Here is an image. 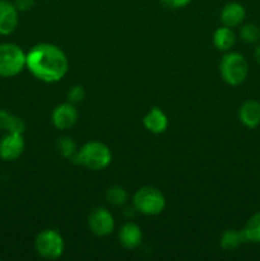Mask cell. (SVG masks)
I'll use <instances>...</instances> for the list:
<instances>
[{
    "mask_svg": "<svg viewBox=\"0 0 260 261\" xmlns=\"http://www.w3.org/2000/svg\"><path fill=\"white\" fill-rule=\"evenodd\" d=\"M19 23L18 9L13 3L0 0V35L8 36L14 32Z\"/></svg>",
    "mask_w": 260,
    "mask_h": 261,
    "instance_id": "obj_10",
    "label": "cell"
},
{
    "mask_svg": "<svg viewBox=\"0 0 260 261\" xmlns=\"http://www.w3.org/2000/svg\"><path fill=\"white\" fill-rule=\"evenodd\" d=\"M245 17H246V10L240 3H228L224 5L221 12V22L227 27H239L242 24Z\"/></svg>",
    "mask_w": 260,
    "mask_h": 261,
    "instance_id": "obj_13",
    "label": "cell"
},
{
    "mask_svg": "<svg viewBox=\"0 0 260 261\" xmlns=\"http://www.w3.org/2000/svg\"><path fill=\"white\" fill-rule=\"evenodd\" d=\"M254 55H255V60H256L257 64H259V65H260V45L257 46L256 48H255V54H254Z\"/></svg>",
    "mask_w": 260,
    "mask_h": 261,
    "instance_id": "obj_25",
    "label": "cell"
},
{
    "mask_svg": "<svg viewBox=\"0 0 260 261\" xmlns=\"http://www.w3.org/2000/svg\"><path fill=\"white\" fill-rule=\"evenodd\" d=\"M241 231L244 233L245 241L252 242V244H260V212L255 213L246 222V224H245Z\"/></svg>",
    "mask_w": 260,
    "mask_h": 261,
    "instance_id": "obj_17",
    "label": "cell"
},
{
    "mask_svg": "<svg viewBox=\"0 0 260 261\" xmlns=\"http://www.w3.org/2000/svg\"><path fill=\"white\" fill-rule=\"evenodd\" d=\"M84 97H86V91L82 86H73L68 92V99L70 103L75 105V103H81L83 102Z\"/></svg>",
    "mask_w": 260,
    "mask_h": 261,
    "instance_id": "obj_22",
    "label": "cell"
},
{
    "mask_svg": "<svg viewBox=\"0 0 260 261\" xmlns=\"http://www.w3.org/2000/svg\"><path fill=\"white\" fill-rule=\"evenodd\" d=\"M106 200L114 206H122L127 201V193L121 186H111L106 191Z\"/></svg>",
    "mask_w": 260,
    "mask_h": 261,
    "instance_id": "obj_19",
    "label": "cell"
},
{
    "mask_svg": "<svg viewBox=\"0 0 260 261\" xmlns=\"http://www.w3.org/2000/svg\"><path fill=\"white\" fill-rule=\"evenodd\" d=\"M35 247L41 257L47 260H55L63 255L64 240L55 229H45L40 232L35 240Z\"/></svg>",
    "mask_w": 260,
    "mask_h": 261,
    "instance_id": "obj_6",
    "label": "cell"
},
{
    "mask_svg": "<svg viewBox=\"0 0 260 261\" xmlns=\"http://www.w3.org/2000/svg\"><path fill=\"white\" fill-rule=\"evenodd\" d=\"M58 150L65 158H73L76 153V144L71 138L64 137L58 140Z\"/></svg>",
    "mask_w": 260,
    "mask_h": 261,
    "instance_id": "obj_21",
    "label": "cell"
},
{
    "mask_svg": "<svg viewBox=\"0 0 260 261\" xmlns=\"http://www.w3.org/2000/svg\"><path fill=\"white\" fill-rule=\"evenodd\" d=\"M13 4L18 9V12H27L35 5V0H14Z\"/></svg>",
    "mask_w": 260,
    "mask_h": 261,
    "instance_id": "obj_24",
    "label": "cell"
},
{
    "mask_svg": "<svg viewBox=\"0 0 260 261\" xmlns=\"http://www.w3.org/2000/svg\"><path fill=\"white\" fill-rule=\"evenodd\" d=\"M0 130H4L5 133H19L23 134L25 130V124L20 117L0 110Z\"/></svg>",
    "mask_w": 260,
    "mask_h": 261,
    "instance_id": "obj_16",
    "label": "cell"
},
{
    "mask_svg": "<svg viewBox=\"0 0 260 261\" xmlns=\"http://www.w3.org/2000/svg\"><path fill=\"white\" fill-rule=\"evenodd\" d=\"M240 37L246 43H255L260 40V28L254 23H246L240 30Z\"/></svg>",
    "mask_w": 260,
    "mask_h": 261,
    "instance_id": "obj_20",
    "label": "cell"
},
{
    "mask_svg": "<svg viewBox=\"0 0 260 261\" xmlns=\"http://www.w3.org/2000/svg\"><path fill=\"white\" fill-rule=\"evenodd\" d=\"M25 142L23 134L19 133H7L0 139V158L7 162L18 160L23 154Z\"/></svg>",
    "mask_w": 260,
    "mask_h": 261,
    "instance_id": "obj_8",
    "label": "cell"
},
{
    "mask_svg": "<svg viewBox=\"0 0 260 261\" xmlns=\"http://www.w3.org/2000/svg\"><path fill=\"white\" fill-rule=\"evenodd\" d=\"M25 58L27 54L15 43H0V76L12 78L22 73L25 68Z\"/></svg>",
    "mask_w": 260,
    "mask_h": 261,
    "instance_id": "obj_3",
    "label": "cell"
},
{
    "mask_svg": "<svg viewBox=\"0 0 260 261\" xmlns=\"http://www.w3.org/2000/svg\"><path fill=\"white\" fill-rule=\"evenodd\" d=\"M191 0H161L163 5L168 9H181V8L186 7Z\"/></svg>",
    "mask_w": 260,
    "mask_h": 261,
    "instance_id": "obj_23",
    "label": "cell"
},
{
    "mask_svg": "<svg viewBox=\"0 0 260 261\" xmlns=\"http://www.w3.org/2000/svg\"><path fill=\"white\" fill-rule=\"evenodd\" d=\"M88 226L93 234L98 237H106L115 229L114 217L106 208H96L89 214Z\"/></svg>",
    "mask_w": 260,
    "mask_h": 261,
    "instance_id": "obj_7",
    "label": "cell"
},
{
    "mask_svg": "<svg viewBox=\"0 0 260 261\" xmlns=\"http://www.w3.org/2000/svg\"><path fill=\"white\" fill-rule=\"evenodd\" d=\"M135 211L145 216H157L163 212L166 206L165 195L153 186H144L137 190L133 196Z\"/></svg>",
    "mask_w": 260,
    "mask_h": 261,
    "instance_id": "obj_5",
    "label": "cell"
},
{
    "mask_svg": "<svg viewBox=\"0 0 260 261\" xmlns=\"http://www.w3.org/2000/svg\"><path fill=\"white\" fill-rule=\"evenodd\" d=\"M142 229L135 223L124 224L119 232V241L125 249H137L142 244Z\"/></svg>",
    "mask_w": 260,
    "mask_h": 261,
    "instance_id": "obj_14",
    "label": "cell"
},
{
    "mask_svg": "<svg viewBox=\"0 0 260 261\" xmlns=\"http://www.w3.org/2000/svg\"><path fill=\"white\" fill-rule=\"evenodd\" d=\"M239 119L244 126L255 129L260 125V102L249 99L244 102L239 109Z\"/></svg>",
    "mask_w": 260,
    "mask_h": 261,
    "instance_id": "obj_11",
    "label": "cell"
},
{
    "mask_svg": "<svg viewBox=\"0 0 260 261\" xmlns=\"http://www.w3.org/2000/svg\"><path fill=\"white\" fill-rule=\"evenodd\" d=\"M76 120H78V111L70 102L59 105L53 112V124L59 130L70 129L75 125Z\"/></svg>",
    "mask_w": 260,
    "mask_h": 261,
    "instance_id": "obj_9",
    "label": "cell"
},
{
    "mask_svg": "<svg viewBox=\"0 0 260 261\" xmlns=\"http://www.w3.org/2000/svg\"><path fill=\"white\" fill-rule=\"evenodd\" d=\"M219 71L229 86H240L245 82L249 74V64L244 55L240 53H228L222 58L219 64Z\"/></svg>",
    "mask_w": 260,
    "mask_h": 261,
    "instance_id": "obj_4",
    "label": "cell"
},
{
    "mask_svg": "<svg viewBox=\"0 0 260 261\" xmlns=\"http://www.w3.org/2000/svg\"><path fill=\"white\" fill-rule=\"evenodd\" d=\"M71 160L91 171H101L109 167L112 161V153L106 144L101 142H89L75 153Z\"/></svg>",
    "mask_w": 260,
    "mask_h": 261,
    "instance_id": "obj_2",
    "label": "cell"
},
{
    "mask_svg": "<svg viewBox=\"0 0 260 261\" xmlns=\"http://www.w3.org/2000/svg\"><path fill=\"white\" fill-rule=\"evenodd\" d=\"M25 68L38 81L55 83L68 73L69 60L59 46L43 42L35 45L28 51Z\"/></svg>",
    "mask_w": 260,
    "mask_h": 261,
    "instance_id": "obj_1",
    "label": "cell"
},
{
    "mask_svg": "<svg viewBox=\"0 0 260 261\" xmlns=\"http://www.w3.org/2000/svg\"><path fill=\"white\" fill-rule=\"evenodd\" d=\"M143 124L148 132L153 133V134H162L168 126V119L162 110L158 107H153L145 114Z\"/></svg>",
    "mask_w": 260,
    "mask_h": 261,
    "instance_id": "obj_12",
    "label": "cell"
},
{
    "mask_svg": "<svg viewBox=\"0 0 260 261\" xmlns=\"http://www.w3.org/2000/svg\"><path fill=\"white\" fill-rule=\"evenodd\" d=\"M244 242H246L244 233L242 231H237V229H227L221 237V247L226 251H233Z\"/></svg>",
    "mask_w": 260,
    "mask_h": 261,
    "instance_id": "obj_18",
    "label": "cell"
},
{
    "mask_svg": "<svg viewBox=\"0 0 260 261\" xmlns=\"http://www.w3.org/2000/svg\"><path fill=\"white\" fill-rule=\"evenodd\" d=\"M235 42H236V35H235L233 30L231 27L218 28L216 30L213 35V43L218 50L221 51H228L233 47Z\"/></svg>",
    "mask_w": 260,
    "mask_h": 261,
    "instance_id": "obj_15",
    "label": "cell"
}]
</instances>
